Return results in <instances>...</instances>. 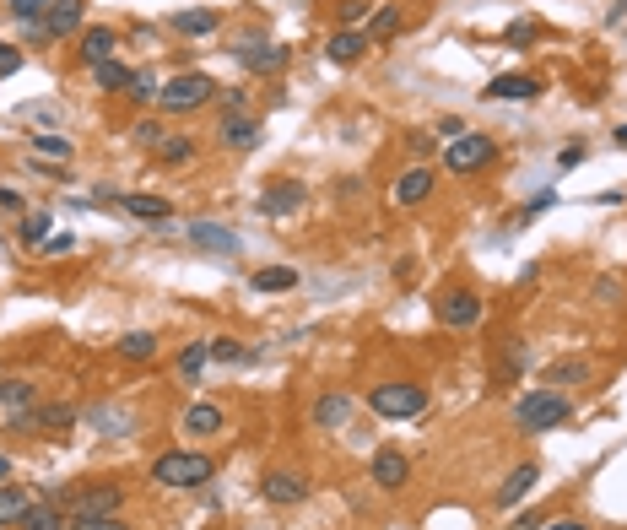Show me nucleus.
I'll return each mask as SVG.
<instances>
[{
	"instance_id": "f257e3e1",
	"label": "nucleus",
	"mask_w": 627,
	"mask_h": 530,
	"mask_svg": "<svg viewBox=\"0 0 627 530\" xmlns=\"http://www.w3.org/2000/svg\"><path fill=\"white\" fill-rule=\"evenodd\" d=\"M217 476V460L206 449H168V455L152 460V482L168 487V493H190V487H206Z\"/></svg>"
},
{
	"instance_id": "f03ea898",
	"label": "nucleus",
	"mask_w": 627,
	"mask_h": 530,
	"mask_svg": "<svg viewBox=\"0 0 627 530\" xmlns=\"http://www.w3.org/2000/svg\"><path fill=\"white\" fill-rule=\"evenodd\" d=\"M368 412L384 422H411L428 412V390L417 379H390V384H373L368 390Z\"/></svg>"
},
{
	"instance_id": "7ed1b4c3",
	"label": "nucleus",
	"mask_w": 627,
	"mask_h": 530,
	"mask_svg": "<svg viewBox=\"0 0 627 530\" xmlns=\"http://www.w3.org/2000/svg\"><path fill=\"white\" fill-rule=\"evenodd\" d=\"M573 417V395H563V390H530V395H519L514 401V422L525 433H546V428H563V422Z\"/></svg>"
},
{
	"instance_id": "20e7f679",
	"label": "nucleus",
	"mask_w": 627,
	"mask_h": 530,
	"mask_svg": "<svg viewBox=\"0 0 627 530\" xmlns=\"http://www.w3.org/2000/svg\"><path fill=\"white\" fill-rule=\"evenodd\" d=\"M217 82H211L206 71H184V76H168L163 87H157V109L163 114H195L206 109V103H217Z\"/></svg>"
},
{
	"instance_id": "39448f33",
	"label": "nucleus",
	"mask_w": 627,
	"mask_h": 530,
	"mask_svg": "<svg viewBox=\"0 0 627 530\" xmlns=\"http://www.w3.org/2000/svg\"><path fill=\"white\" fill-rule=\"evenodd\" d=\"M125 509V487L119 482H76L71 498H65V514L71 520H103V514Z\"/></svg>"
},
{
	"instance_id": "423d86ee",
	"label": "nucleus",
	"mask_w": 627,
	"mask_h": 530,
	"mask_svg": "<svg viewBox=\"0 0 627 530\" xmlns=\"http://www.w3.org/2000/svg\"><path fill=\"white\" fill-rule=\"evenodd\" d=\"M492 157H498L492 136H482V130H465L460 141H449V147H444V168H449L455 179H465V174H482Z\"/></svg>"
},
{
	"instance_id": "0eeeda50",
	"label": "nucleus",
	"mask_w": 627,
	"mask_h": 530,
	"mask_svg": "<svg viewBox=\"0 0 627 530\" xmlns=\"http://www.w3.org/2000/svg\"><path fill=\"white\" fill-rule=\"evenodd\" d=\"M438 325H449V330H471V325H482V314H487V303L476 287H449V293H438Z\"/></svg>"
},
{
	"instance_id": "6e6552de",
	"label": "nucleus",
	"mask_w": 627,
	"mask_h": 530,
	"mask_svg": "<svg viewBox=\"0 0 627 530\" xmlns=\"http://www.w3.org/2000/svg\"><path fill=\"white\" fill-rule=\"evenodd\" d=\"M233 60L244 65L249 76H276V71H287V49L282 44H265V38H244V44L233 49Z\"/></svg>"
},
{
	"instance_id": "1a4fd4ad",
	"label": "nucleus",
	"mask_w": 627,
	"mask_h": 530,
	"mask_svg": "<svg viewBox=\"0 0 627 530\" xmlns=\"http://www.w3.org/2000/svg\"><path fill=\"white\" fill-rule=\"evenodd\" d=\"M260 493H265V503H282V509H298V503H309V476L303 471H265L260 476Z\"/></svg>"
},
{
	"instance_id": "9d476101",
	"label": "nucleus",
	"mask_w": 627,
	"mask_h": 530,
	"mask_svg": "<svg viewBox=\"0 0 627 530\" xmlns=\"http://www.w3.org/2000/svg\"><path fill=\"white\" fill-rule=\"evenodd\" d=\"M303 201H309L303 179H276V184H265V195H260V217L282 222V217H292V211H303Z\"/></svg>"
},
{
	"instance_id": "9b49d317",
	"label": "nucleus",
	"mask_w": 627,
	"mask_h": 530,
	"mask_svg": "<svg viewBox=\"0 0 627 530\" xmlns=\"http://www.w3.org/2000/svg\"><path fill=\"white\" fill-rule=\"evenodd\" d=\"M260 119L255 114H222V125H217V147L222 152H255L260 147Z\"/></svg>"
},
{
	"instance_id": "f8f14e48",
	"label": "nucleus",
	"mask_w": 627,
	"mask_h": 530,
	"mask_svg": "<svg viewBox=\"0 0 627 530\" xmlns=\"http://www.w3.org/2000/svg\"><path fill=\"white\" fill-rule=\"evenodd\" d=\"M368 476H373V487H379V493H400V487L411 482V460L400 455V449H373Z\"/></svg>"
},
{
	"instance_id": "ddd939ff",
	"label": "nucleus",
	"mask_w": 627,
	"mask_h": 530,
	"mask_svg": "<svg viewBox=\"0 0 627 530\" xmlns=\"http://www.w3.org/2000/svg\"><path fill=\"white\" fill-rule=\"evenodd\" d=\"M433 190H438V174H433L428 163H417V168H406V174L390 184V201L395 206H422Z\"/></svg>"
},
{
	"instance_id": "4468645a",
	"label": "nucleus",
	"mask_w": 627,
	"mask_h": 530,
	"mask_svg": "<svg viewBox=\"0 0 627 530\" xmlns=\"http://www.w3.org/2000/svg\"><path fill=\"white\" fill-rule=\"evenodd\" d=\"M482 98H492V103H530V98H541V76H525V71L492 76Z\"/></svg>"
},
{
	"instance_id": "2eb2a0df",
	"label": "nucleus",
	"mask_w": 627,
	"mask_h": 530,
	"mask_svg": "<svg viewBox=\"0 0 627 530\" xmlns=\"http://www.w3.org/2000/svg\"><path fill=\"white\" fill-rule=\"evenodd\" d=\"M373 49V38H368V28H336L325 38V55H330V65H357Z\"/></svg>"
},
{
	"instance_id": "dca6fc26",
	"label": "nucleus",
	"mask_w": 627,
	"mask_h": 530,
	"mask_svg": "<svg viewBox=\"0 0 627 530\" xmlns=\"http://www.w3.org/2000/svg\"><path fill=\"white\" fill-rule=\"evenodd\" d=\"M87 22V0H55V6L44 11V33L49 38H76Z\"/></svg>"
},
{
	"instance_id": "f3484780",
	"label": "nucleus",
	"mask_w": 627,
	"mask_h": 530,
	"mask_svg": "<svg viewBox=\"0 0 627 530\" xmlns=\"http://www.w3.org/2000/svg\"><path fill=\"white\" fill-rule=\"evenodd\" d=\"M114 49H119V33L114 28H82L76 33V60L87 65H103V60H114Z\"/></svg>"
},
{
	"instance_id": "a211bd4d",
	"label": "nucleus",
	"mask_w": 627,
	"mask_h": 530,
	"mask_svg": "<svg viewBox=\"0 0 627 530\" xmlns=\"http://www.w3.org/2000/svg\"><path fill=\"white\" fill-rule=\"evenodd\" d=\"M184 238H190L195 249H211V255H238V233L222 228V222H190Z\"/></svg>"
},
{
	"instance_id": "6ab92c4d",
	"label": "nucleus",
	"mask_w": 627,
	"mask_h": 530,
	"mask_svg": "<svg viewBox=\"0 0 627 530\" xmlns=\"http://www.w3.org/2000/svg\"><path fill=\"white\" fill-rule=\"evenodd\" d=\"M228 428V412L211 401H195L190 412H184V439H217V433Z\"/></svg>"
},
{
	"instance_id": "aec40b11",
	"label": "nucleus",
	"mask_w": 627,
	"mask_h": 530,
	"mask_svg": "<svg viewBox=\"0 0 627 530\" xmlns=\"http://www.w3.org/2000/svg\"><path fill=\"white\" fill-rule=\"evenodd\" d=\"M87 428L98 433V439H130V433H136V417L119 412V406H92V412H87Z\"/></svg>"
},
{
	"instance_id": "412c9836",
	"label": "nucleus",
	"mask_w": 627,
	"mask_h": 530,
	"mask_svg": "<svg viewBox=\"0 0 627 530\" xmlns=\"http://www.w3.org/2000/svg\"><path fill=\"white\" fill-rule=\"evenodd\" d=\"M541 482V466L536 460H525V466H514L509 476H503V487H498V503L503 509H514V503H525L530 498V487Z\"/></svg>"
},
{
	"instance_id": "4be33fe9",
	"label": "nucleus",
	"mask_w": 627,
	"mask_h": 530,
	"mask_svg": "<svg viewBox=\"0 0 627 530\" xmlns=\"http://www.w3.org/2000/svg\"><path fill=\"white\" fill-rule=\"evenodd\" d=\"M357 412V401L346 390H330V395H319V406H314V428H346Z\"/></svg>"
},
{
	"instance_id": "5701e85b",
	"label": "nucleus",
	"mask_w": 627,
	"mask_h": 530,
	"mask_svg": "<svg viewBox=\"0 0 627 530\" xmlns=\"http://www.w3.org/2000/svg\"><path fill=\"white\" fill-rule=\"evenodd\" d=\"M38 406V384L33 379H0V412L6 417H22Z\"/></svg>"
},
{
	"instance_id": "b1692460",
	"label": "nucleus",
	"mask_w": 627,
	"mask_h": 530,
	"mask_svg": "<svg viewBox=\"0 0 627 530\" xmlns=\"http://www.w3.org/2000/svg\"><path fill=\"white\" fill-rule=\"evenodd\" d=\"M119 206H125L136 222H173V201H163V195H141V190H130V195H119Z\"/></svg>"
},
{
	"instance_id": "393cba45",
	"label": "nucleus",
	"mask_w": 627,
	"mask_h": 530,
	"mask_svg": "<svg viewBox=\"0 0 627 530\" xmlns=\"http://www.w3.org/2000/svg\"><path fill=\"white\" fill-rule=\"evenodd\" d=\"M17 530H71V514H65L55 498H49V503H33V509L22 514Z\"/></svg>"
},
{
	"instance_id": "a878e982",
	"label": "nucleus",
	"mask_w": 627,
	"mask_h": 530,
	"mask_svg": "<svg viewBox=\"0 0 627 530\" xmlns=\"http://www.w3.org/2000/svg\"><path fill=\"white\" fill-rule=\"evenodd\" d=\"M222 28V11H173V33L184 38H206Z\"/></svg>"
},
{
	"instance_id": "bb28decb",
	"label": "nucleus",
	"mask_w": 627,
	"mask_h": 530,
	"mask_svg": "<svg viewBox=\"0 0 627 530\" xmlns=\"http://www.w3.org/2000/svg\"><path fill=\"white\" fill-rule=\"evenodd\" d=\"M33 509V498L22 493L17 482H0V530H11V525H22V514Z\"/></svg>"
},
{
	"instance_id": "cd10ccee",
	"label": "nucleus",
	"mask_w": 627,
	"mask_h": 530,
	"mask_svg": "<svg viewBox=\"0 0 627 530\" xmlns=\"http://www.w3.org/2000/svg\"><path fill=\"white\" fill-rule=\"evenodd\" d=\"M114 352L125 357V363H152V357H157V336H152V330H130V336L114 341Z\"/></svg>"
},
{
	"instance_id": "c85d7f7f",
	"label": "nucleus",
	"mask_w": 627,
	"mask_h": 530,
	"mask_svg": "<svg viewBox=\"0 0 627 530\" xmlns=\"http://www.w3.org/2000/svg\"><path fill=\"white\" fill-rule=\"evenodd\" d=\"M249 287H255V293H292V287H298V271H292V265H265V271L249 276Z\"/></svg>"
},
{
	"instance_id": "c756f323",
	"label": "nucleus",
	"mask_w": 627,
	"mask_h": 530,
	"mask_svg": "<svg viewBox=\"0 0 627 530\" xmlns=\"http://www.w3.org/2000/svg\"><path fill=\"white\" fill-rule=\"evenodd\" d=\"M590 374H595V363H590V357H563V363H552V368H546L552 390H557V384H584Z\"/></svg>"
},
{
	"instance_id": "7c9ffc66",
	"label": "nucleus",
	"mask_w": 627,
	"mask_h": 530,
	"mask_svg": "<svg viewBox=\"0 0 627 530\" xmlns=\"http://www.w3.org/2000/svg\"><path fill=\"white\" fill-rule=\"evenodd\" d=\"M49 228H55V217H49V211H22V244H38L44 249L49 244Z\"/></svg>"
},
{
	"instance_id": "2f4dec72",
	"label": "nucleus",
	"mask_w": 627,
	"mask_h": 530,
	"mask_svg": "<svg viewBox=\"0 0 627 530\" xmlns=\"http://www.w3.org/2000/svg\"><path fill=\"white\" fill-rule=\"evenodd\" d=\"M130 76H136V71H125L119 60H103V65H92V82H98L103 92H125V87H130Z\"/></svg>"
},
{
	"instance_id": "473e14b6",
	"label": "nucleus",
	"mask_w": 627,
	"mask_h": 530,
	"mask_svg": "<svg viewBox=\"0 0 627 530\" xmlns=\"http://www.w3.org/2000/svg\"><path fill=\"white\" fill-rule=\"evenodd\" d=\"M157 157H163L168 168H184V163H195V141H190V136H163Z\"/></svg>"
},
{
	"instance_id": "72a5a7b5",
	"label": "nucleus",
	"mask_w": 627,
	"mask_h": 530,
	"mask_svg": "<svg viewBox=\"0 0 627 530\" xmlns=\"http://www.w3.org/2000/svg\"><path fill=\"white\" fill-rule=\"evenodd\" d=\"M206 363H211V341H190V347L179 352V379H195Z\"/></svg>"
},
{
	"instance_id": "f704fd0d",
	"label": "nucleus",
	"mask_w": 627,
	"mask_h": 530,
	"mask_svg": "<svg viewBox=\"0 0 627 530\" xmlns=\"http://www.w3.org/2000/svg\"><path fill=\"white\" fill-rule=\"evenodd\" d=\"M211 363L238 368V363H249V347H244V341H233V336H222V341H211Z\"/></svg>"
},
{
	"instance_id": "c9c22d12",
	"label": "nucleus",
	"mask_w": 627,
	"mask_h": 530,
	"mask_svg": "<svg viewBox=\"0 0 627 530\" xmlns=\"http://www.w3.org/2000/svg\"><path fill=\"white\" fill-rule=\"evenodd\" d=\"M157 87H163V82H157L152 71H136V76H130V87H125V98L141 109V103H157Z\"/></svg>"
},
{
	"instance_id": "e433bc0d",
	"label": "nucleus",
	"mask_w": 627,
	"mask_h": 530,
	"mask_svg": "<svg viewBox=\"0 0 627 530\" xmlns=\"http://www.w3.org/2000/svg\"><path fill=\"white\" fill-rule=\"evenodd\" d=\"M400 28V11L395 6H373V17H368V38H390Z\"/></svg>"
},
{
	"instance_id": "4c0bfd02",
	"label": "nucleus",
	"mask_w": 627,
	"mask_h": 530,
	"mask_svg": "<svg viewBox=\"0 0 627 530\" xmlns=\"http://www.w3.org/2000/svg\"><path fill=\"white\" fill-rule=\"evenodd\" d=\"M33 152H44V157H55V163H65V157H71V141L55 136V130H44V136H33Z\"/></svg>"
},
{
	"instance_id": "58836bf2",
	"label": "nucleus",
	"mask_w": 627,
	"mask_h": 530,
	"mask_svg": "<svg viewBox=\"0 0 627 530\" xmlns=\"http://www.w3.org/2000/svg\"><path fill=\"white\" fill-rule=\"evenodd\" d=\"M130 136H136V147H163V136H168V130L163 125H157V119H136V130H130Z\"/></svg>"
},
{
	"instance_id": "ea45409f",
	"label": "nucleus",
	"mask_w": 627,
	"mask_h": 530,
	"mask_svg": "<svg viewBox=\"0 0 627 530\" xmlns=\"http://www.w3.org/2000/svg\"><path fill=\"white\" fill-rule=\"evenodd\" d=\"M336 17H341V28H363V22L373 17V6L368 0H346V6H336Z\"/></svg>"
},
{
	"instance_id": "a19ab883",
	"label": "nucleus",
	"mask_w": 627,
	"mask_h": 530,
	"mask_svg": "<svg viewBox=\"0 0 627 530\" xmlns=\"http://www.w3.org/2000/svg\"><path fill=\"white\" fill-rule=\"evenodd\" d=\"M49 6H55V0H11V17L17 22H44Z\"/></svg>"
},
{
	"instance_id": "79ce46f5",
	"label": "nucleus",
	"mask_w": 627,
	"mask_h": 530,
	"mask_svg": "<svg viewBox=\"0 0 627 530\" xmlns=\"http://www.w3.org/2000/svg\"><path fill=\"white\" fill-rule=\"evenodd\" d=\"M71 530H136L125 514H103V520H71Z\"/></svg>"
},
{
	"instance_id": "37998d69",
	"label": "nucleus",
	"mask_w": 627,
	"mask_h": 530,
	"mask_svg": "<svg viewBox=\"0 0 627 530\" xmlns=\"http://www.w3.org/2000/svg\"><path fill=\"white\" fill-rule=\"evenodd\" d=\"M519 368H525V347H519V341H509V347H503V363H498V374H503V379H514Z\"/></svg>"
},
{
	"instance_id": "c03bdc74",
	"label": "nucleus",
	"mask_w": 627,
	"mask_h": 530,
	"mask_svg": "<svg viewBox=\"0 0 627 530\" xmlns=\"http://www.w3.org/2000/svg\"><path fill=\"white\" fill-rule=\"evenodd\" d=\"M17 71H22V49L0 38V82H6V76H17Z\"/></svg>"
},
{
	"instance_id": "a18cd8bd",
	"label": "nucleus",
	"mask_w": 627,
	"mask_h": 530,
	"mask_svg": "<svg viewBox=\"0 0 627 530\" xmlns=\"http://www.w3.org/2000/svg\"><path fill=\"white\" fill-rule=\"evenodd\" d=\"M438 136H444V141H460V136H465V119H460V114L438 119Z\"/></svg>"
},
{
	"instance_id": "49530a36",
	"label": "nucleus",
	"mask_w": 627,
	"mask_h": 530,
	"mask_svg": "<svg viewBox=\"0 0 627 530\" xmlns=\"http://www.w3.org/2000/svg\"><path fill=\"white\" fill-rule=\"evenodd\" d=\"M411 152H417V157H433V136H428V130H411Z\"/></svg>"
},
{
	"instance_id": "de8ad7c7",
	"label": "nucleus",
	"mask_w": 627,
	"mask_h": 530,
	"mask_svg": "<svg viewBox=\"0 0 627 530\" xmlns=\"http://www.w3.org/2000/svg\"><path fill=\"white\" fill-rule=\"evenodd\" d=\"M530 38H536V22H514L509 28V44H530Z\"/></svg>"
},
{
	"instance_id": "09e8293b",
	"label": "nucleus",
	"mask_w": 627,
	"mask_h": 530,
	"mask_svg": "<svg viewBox=\"0 0 627 530\" xmlns=\"http://www.w3.org/2000/svg\"><path fill=\"white\" fill-rule=\"evenodd\" d=\"M546 525V514H536V509H530V514H519V520L509 525V530H541Z\"/></svg>"
},
{
	"instance_id": "8fccbe9b",
	"label": "nucleus",
	"mask_w": 627,
	"mask_h": 530,
	"mask_svg": "<svg viewBox=\"0 0 627 530\" xmlns=\"http://www.w3.org/2000/svg\"><path fill=\"white\" fill-rule=\"evenodd\" d=\"M557 163H563V168H579V163H584V147H563V152H557Z\"/></svg>"
},
{
	"instance_id": "3c124183",
	"label": "nucleus",
	"mask_w": 627,
	"mask_h": 530,
	"mask_svg": "<svg viewBox=\"0 0 627 530\" xmlns=\"http://www.w3.org/2000/svg\"><path fill=\"white\" fill-rule=\"evenodd\" d=\"M65 249H71V233H55V238L44 244V255H65Z\"/></svg>"
},
{
	"instance_id": "603ef678",
	"label": "nucleus",
	"mask_w": 627,
	"mask_h": 530,
	"mask_svg": "<svg viewBox=\"0 0 627 530\" xmlns=\"http://www.w3.org/2000/svg\"><path fill=\"white\" fill-rule=\"evenodd\" d=\"M0 206H6V211H22V195L11 190V184H0Z\"/></svg>"
},
{
	"instance_id": "864d4df0",
	"label": "nucleus",
	"mask_w": 627,
	"mask_h": 530,
	"mask_svg": "<svg viewBox=\"0 0 627 530\" xmlns=\"http://www.w3.org/2000/svg\"><path fill=\"white\" fill-rule=\"evenodd\" d=\"M541 530H590V525H579V520H546Z\"/></svg>"
},
{
	"instance_id": "5fc2aeb1",
	"label": "nucleus",
	"mask_w": 627,
	"mask_h": 530,
	"mask_svg": "<svg viewBox=\"0 0 627 530\" xmlns=\"http://www.w3.org/2000/svg\"><path fill=\"white\" fill-rule=\"evenodd\" d=\"M611 147H627V125H617V130H611Z\"/></svg>"
},
{
	"instance_id": "6e6d98bb",
	"label": "nucleus",
	"mask_w": 627,
	"mask_h": 530,
	"mask_svg": "<svg viewBox=\"0 0 627 530\" xmlns=\"http://www.w3.org/2000/svg\"><path fill=\"white\" fill-rule=\"evenodd\" d=\"M0 482H11V455H0Z\"/></svg>"
}]
</instances>
